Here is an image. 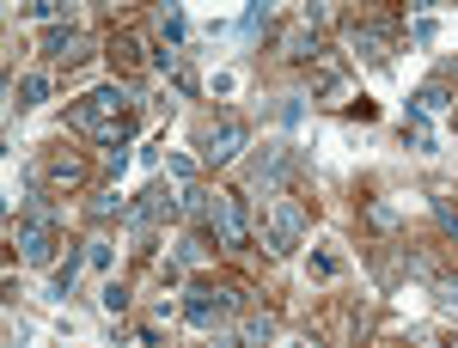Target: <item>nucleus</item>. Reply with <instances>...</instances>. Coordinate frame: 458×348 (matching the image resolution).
I'll return each instance as SVG.
<instances>
[{"label":"nucleus","instance_id":"nucleus-9","mask_svg":"<svg viewBox=\"0 0 458 348\" xmlns=\"http://www.w3.org/2000/svg\"><path fill=\"white\" fill-rule=\"evenodd\" d=\"M49 62H86L92 55V37H80L73 25H43V43H37Z\"/></svg>","mask_w":458,"mask_h":348},{"label":"nucleus","instance_id":"nucleus-32","mask_svg":"<svg viewBox=\"0 0 458 348\" xmlns=\"http://www.w3.org/2000/svg\"><path fill=\"white\" fill-rule=\"evenodd\" d=\"M287 348H306V343H287Z\"/></svg>","mask_w":458,"mask_h":348},{"label":"nucleus","instance_id":"nucleus-22","mask_svg":"<svg viewBox=\"0 0 458 348\" xmlns=\"http://www.w3.org/2000/svg\"><path fill=\"white\" fill-rule=\"evenodd\" d=\"M98 306H105V318H123V312H129V287H123V281H110L105 293H98Z\"/></svg>","mask_w":458,"mask_h":348},{"label":"nucleus","instance_id":"nucleus-4","mask_svg":"<svg viewBox=\"0 0 458 348\" xmlns=\"http://www.w3.org/2000/svg\"><path fill=\"white\" fill-rule=\"evenodd\" d=\"M306 159H300V147H287V140H276V147H263L257 153V166H250V190H263V196H276L287 177L300 172Z\"/></svg>","mask_w":458,"mask_h":348},{"label":"nucleus","instance_id":"nucleus-21","mask_svg":"<svg viewBox=\"0 0 458 348\" xmlns=\"http://www.w3.org/2000/svg\"><path fill=\"white\" fill-rule=\"evenodd\" d=\"M202 257H208V239H202V233H190V239L177 244L172 263H177V269H190V263H202Z\"/></svg>","mask_w":458,"mask_h":348},{"label":"nucleus","instance_id":"nucleus-24","mask_svg":"<svg viewBox=\"0 0 458 348\" xmlns=\"http://www.w3.org/2000/svg\"><path fill=\"white\" fill-rule=\"evenodd\" d=\"M434 220H440V233H446V239L458 244V208L446 202V196H434Z\"/></svg>","mask_w":458,"mask_h":348},{"label":"nucleus","instance_id":"nucleus-20","mask_svg":"<svg viewBox=\"0 0 458 348\" xmlns=\"http://www.w3.org/2000/svg\"><path fill=\"white\" fill-rule=\"evenodd\" d=\"M25 19H37V25H62V19H68V0H31Z\"/></svg>","mask_w":458,"mask_h":348},{"label":"nucleus","instance_id":"nucleus-31","mask_svg":"<svg viewBox=\"0 0 458 348\" xmlns=\"http://www.w3.org/2000/svg\"><path fill=\"white\" fill-rule=\"evenodd\" d=\"M306 116V98H282V123H300Z\"/></svg>","mask_w":458,"mask_h":348},{"label":"nucleus","instance_id":"nucleus-12","mask_svg":"<svg viewBox=\"0 0 458 348\" xmlns=\"http://www.w3.org/2000/svg\"><path fill=\"white\" fill-rule=\"evenodd\" d=\"M43 183H55V190H80L86 183V159H73L62 147H49V159H43Z\"/></svg>","mask_w":458,"mask_h":348},{"label":"nucleus","instance_id":"nucleus-6","mask_svg":"<svg viewBox=\"0 0 458 348\" xmlns=\"http://www.w3.org/2000/svg\"><path fill=\"white\" fill-rule=\"evenodd\" d=\"M245 140H250L245 116H220V123L202 129V159H208V166H226V159H239V153H245Z\"/></svg>","mask_w":458,"mask_h":348},{"label":"nucleus","instance_id":"nucleus-2","mask_svg":"<svg viewBox=\"0 0 458 348\" xmlns=\"http://www.w3.org/2000/svg\"><path fill=\"white\" fill-rule=\"evenodd\" d=\"M300 239H306V202H300V196H276V202H269L263 250H269V257H287V250H300Z\"/></svg>","mask_w":458,"mask_h":348},{"label":"nucleus","instance_id":"nucleus-33","mask_svg":"<svg viewBox=\"0 0 458 348\" xmlns=\"http://www.w3.org/2000/svg\"><path fill=\"white\" fill-rule=\"evenodd\" d=\"M446 348H458V343H446Z\"/></svg>","mask_w":458,"mask_h":348},{"label":"nucleus","instance_id":"nucleus-17","mask_svg":"<svg viewBox=\"0 0 458 348\" xmlns=\"http://www.w3.org/2000/svg\"><path fill=\"white\" fill-rule=\"evenodd\" d=\"M80 269H86V250H73L68 263H62V269L49 276V300H55V306H62V300L73 293V281H80Z\"/></svg>","mask_w":458,"mask_h":348},{"label":"nucleus","instance_id":"nucleus-8","mask_svg":"<svg viewBox=\"0 0 458 348\" xmlns=\"http://www.w3.org/2000/svg\"><path fill=\"white\" fill-rule=\"evenodd\" d=\"M276 343V318L269 312H245L233 330H220V348H269Z\"/></svg>","mask_w":458,"mask_h":348},{"label":"nucleus","instance_id":"nucleus-25","mask_svg":"<svg viewBox=\"0 0 458 348\" xmlns=\"http://www.w3.org/2000/svg\"><path fill=\"white\" fill-rule=\"evenodd\" d=\"M434 300H440V312L458 318V276H440V281H434Z\"/></svg>","mask_w":458,"mask_h":348},{"label":"nucleus","instance_id":"nucleus-30","mask_svg":"<svg viewBox=\"0 0 458 348\" xmlns=\"http://www.w3.org/2000/svg\"><path fill=\"white\" fill-rule=\"evenodd\" d=\"M354 116V123H373V116H379V110H373V98H349V105H343Z\"/></svg>","mask_w":458,"mask_h":348},{"label":"nucleus","instance_id":"nucleus-10","mask_svg":"<svg viewBox=\"0 0 458 348\" xmlns=\"http://www.w3.org/2000/svg\"><path fill=\"white\" fill-rule=\"evenodd\" d=\"M349 49L360 55V62L386 68V62H391V31H386V25H354V31H349Z\"/></svg>","mask_w":458,"mask_h":348},{"label":"nucleus","instance_id":"nucleus-1","mask_svg":"<svg viewBox=\"0 0 458 348\" xmlns=\"http://www.w3.org/2000/svg\"><path fill=\"white\" fill-rule=\"evenodd\" d=\"M135 116H141V92H135V86H98V92H86V98L68 110V123L80 129V135H92L105 153L129 147Z\"/></svg>","mask_w":458,"mask_h":348},{"label":"nucleus","instance_id":"nucleus-5","mask_svg":"<svg viewBox=\"0 0 458 348\" xmlns=\"http://www.w3.org/2000/svg\"><path fill=\"white\" fill-rule=\"evenodd\" d=\"M208 226H214V244H220V250H245V244H250V208H245V196H220Z\"/></svg>","mask_w":458,"mask_h":348},{"label":"nucleus","instance_id":"nucleus-11","mask_svg":"<svg viewBox=\"0 0 458 348\" xmlns=\"http://www.w3.org/2000/svg\"><path fill=\"white\" fill-rule=\"evenodd\" d=\"M153 68L165 73V80H172V86L183 92V98H196V92H202V80H196V68H190V62H183L177 49H165V43L153 49Z\"/></svg>","mask_w":458,"mask_h":348},{"label":"nucleus","instance_id":"nucleus-18","mask_svg":"<svg viewBox=\"0 0 458 348\" xmlns=\"http://www.w3.org/2000/svg\"><path fill=\"white\" fill-rule=\"evenodd\" d=\"M367 226H373V233H397V226H403V208H397V202H367Z\"/></svg>","mask_w":458,"mask_h":348},{"label":"nucleus","instance_id":"nucleus-3","mask_svg":"<svg viewBox=\"0 0 458 348\" xmlns=\"http://www.w3.org/2000/svg\"><path fill=\"white\" fill-rule=\"evenodd\" d=\"M233 312H239L233 287H190L183 293V324H196V330H220Z\"/></svg>","mask_w":458,"mask_h":348},{"label":"nucleus","instance_id":"nucleus-28","mask_svg":"<svg viewBox=\"0 0 458 348\" xmlns=\"http://www.w3.org/2000/svg\"><path fill=\"white\" fill-rule=\"evenodd\" d=\"M110 263H116V250H110L105 239H92V244H86V269H110Z\"/></svg>","mask_w":458,"mask_h":348},{"label":"nucleus","instance_id":"nucleus-26","mask_svg":"<svg viewBox=\"0 0 458 348\" xmlns=\"http://www.w3.org/2000/svg\"><path fill=\"white\" fill-rule=\"evenodd\" d=\"M110 214H129V208H123L116 190H98V196H92V220H110Z\"/></svg>","mask_w":458,"mask_h":348},{"label":"nucleus","instance_id":"nucleus-13","mask_svg":"<svg viewBox=\"0 0 458 348\" xmlns=\"http://www.w3.org/2000/svg\"><path fill=\"white\" fill-rule=\"evenodd\" d=\"M282 55H287V62H318V55H324V43H318V25H306V19H300L293 31H282Z\"/></svg>","mask_w":458,"mask_h":348},{"label":"nucleus","instance_id":"nucleus-19","mask_svg":"<svg viewBox=\"0 0 458 348\" xmlns=\"http://www.w3.org/2000/svg\"><path fill=\"white\" fill-rule=\"evenodd\" d=\"M43 98H49V73H25L19 80V110H37Z\"/></svg>","mask_w":458,"mask_h":348},{"label":"nucleus","instance_id":"nucleus-27","mask_svg":"<svg viewBox=\"0 0 458 348\" xmlns=\"http://www.w3.org/2000/svg\"><path fill=\"white\" fill-rule=\"evenodd\" d=\"M403 140H410L416 153H428V147H434V135H428V123H422V116H410V123H403Z\"/></svg>","mask_w":458,"mask_h":348},{"label":"nucleus","instance_id":"nucleus-7","mask_svg":"<svg viewBox=\"0 0 458 348\" xmlns=\"http://www.w3.org/2000/svg\"><path fill=\"white\" fill-rule=\"evenodd\" d=\"M172 214H183V208H177V196L165 190V183H153V190H141V196L129 202V214H123V220H129V226L147 239V233H153L159 220H172Z\"/></svg>","mask_w":458,"mask_h":348},{"label":"nucleus","instance_id":"nucleus-23","mask_svg":"<svg viewBox=\"0 0 458 348\" xmlns=\"http://www.w3.org/2000/svg\"><path fill=\"white\" fill-rule=\"evenodd\" d=\"M239 31H245V37H263V31H269V6H263V0H257V6H245Z\"/></svg>","mask_w":458,"mask_h":348},{"label":"nucleus","instance_id":"nucleus-16","mask_svg":"<svg viewBox=\"0 0 458 348\" xmlns=\"http://www.w3.org/2000/svg\"><path fill=\"white\" fill-rule=\"evenodd\" d=\"M110 62H116V68H135V62H153V55H147V43L135 31H116L110 37Z\"/></svg>","mask_w":458,"mask_h":348},{"label":"nucleus","instance_id":"nucleus-15","mask_svg":"<svg viewBox=\"0 0 458 348\" xmlns=\"http://www.w3.org/2000/svg\"><path fill=\"white\" fill-rule=\"evenodd\" d=\"M440 110H453V92H446V80H428L422 92H416V105H410V116H440Z\"/></svg>","mask_w":458,"mask_h":348},{"label":"nucleus","instance_id":"nucleus-29","mask_svg":"<svg viewBox=\"0 0 458 348\" xmlns=\"http://www.w3.org/2000/svg\"><path fill=\"white\" fill-rule=\"evenodd\" d=\"M183 31H190V19H183V13H165V49H177Z\"/></svg>","mask_w":458,"mask_h":348},{"label":"nucleus","instance_id":"nucleus-14","mask_svg":"<svg viewBox=\"0 0 458 348\" xmlns=\"http://www.w3.org/2000/svg\"><path fill=\"white\" fill-rule=\"evenodd\" d=\"M343 86H349V68H343V55H318V98H343Z\"/></svg>","mask_w":458,"mask_h":348}]
</instances>
